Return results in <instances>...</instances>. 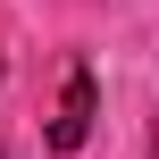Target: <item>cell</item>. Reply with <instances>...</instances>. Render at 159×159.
<instances>
[{
    "instance_id": "cell-1",
    "label": "cell",
    "mask_w": 159,
    "mask_h": 159,
    "mask_svg": "<svg viewBox=\"0 0 159 159\" xmlns=\"http://www.w3.org/2000/svg\"><path fill=\"white\" fill-rule=\"evenodd\" d=\"M92 67H75L67 75V92H59V117H50V151L67 159V151H84V134H92Z\"/></svg>"
},
{
    "instance_id": "cell-2",
    "label": "cell",
    "mask_w": 159,
    "mask_h": 159,
    "mask_svg": "<svg viewBox=\"0 0 159 159\" xmlns=\"http://www.w3.org/2000/svg\"><path fill=\"white\" fill-rule=\"evenodd\" d=\"M151 159H159V134H151Z\"/></svg>"
}]
</instances>
